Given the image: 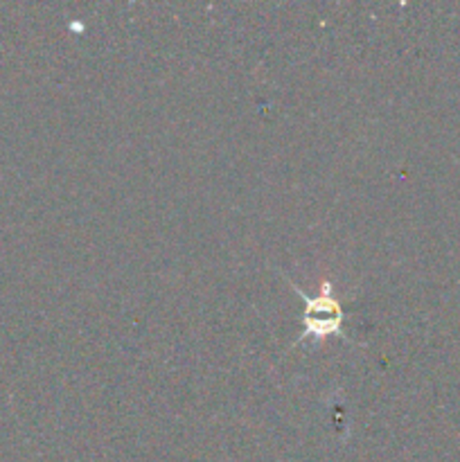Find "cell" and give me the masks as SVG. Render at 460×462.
I'll list each match as a JSON object with an SVG mask.
<instances>
[{
  "label": "cell",
  "mask_w": 460,
  "mask_h": 462,
  "mask_svg": "<svg viewBox=\"0 0 460 462\" xmlns=\"http://www.w3.org/2000/svg\"><path fill=\"white\" fill-rule=\"evenodd\" d=\"M293 291L305 302L300 314L302 334L298 341H302V338H325L329 334H343L345 311H343L341 300L334 296L332 284L323 282V289H320L318 296H307L298 287H293Z\"/></svg>",
  "instance_id": "obj_1"
}]
</instances>
